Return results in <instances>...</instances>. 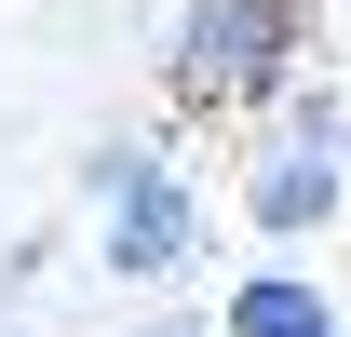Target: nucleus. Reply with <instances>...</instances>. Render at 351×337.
<instances>
[{
	"instance_id": "obj_1",
	"label": "nucleus",
	"mask_w": 351,
	"mask_h": 337,
	"mask_svg": "<svg viewBox=\"0 0 351 337\" xmlns=\"http://www.w3.org/2000/svg\"><path fill=\"white\" fill-rule=\"evenodd\" d=\"M298 54V0H189L176 27V95H270Z\"/></svg>"
},
{
	"instance_id": "obj_2",
	"label": "nucleus",
	"mask_w": 351,
	"mask_h": 337,
	"mask_svg": "<svg viewBox=\"0 0 351 337\" xmlns=\"http://www.w3.org/2000/svg\"><path fill=\"white\" fill-rule=\"evenodd\" d=\"M189 256H203V203H189L162 162L135 175V189H108V270H122V284H176Z\"/></svg>"
},
{
	"instance_id": "obj_3",
	"label": "nucleus",
	"mask_w": 351,
	"mask_h": 337,
	"mask_svg": "<svg viewBox=\"0 0 351 337\" xmlns=\"http://www.w3.org/2000/svg\"><path fill=\"white\" fill-rule=\"evenodd\" d=\"M324 149H338V135H311V149H284V162L257 175V229H284V243H298V229H324V216H338V162H324Z\"/></svg>"
},
{
	"instance_id": "obj_4",
	"label": "nucleus",
	"mask_w": 351,
	"mask_h": 337,
	"mask_svg": "<svg viewBox=\"0 0 351 337\" xmlns=\"http://www.w3.org/2000/svg\"><path fill=\"white\" fill-rule=\"evenodd\" d=\"M230 337H338V310H324V284H298V270H243V284H230Z\"/></svg>"
},
{
	"instance_id": "obj_5",
	"label": "nucleus",
	"mask_w": 351,
	"mask_h": 337,
	"mask_svg": "<svg viewBox=\"0 0 351 337\" xmlns=\"http://www.w3.org/2000/svg\"><path fill=\"white\" fill-rule=\"evenodd\" d=\"M149 337H203V324H149Z\"/></svg>"
}]
</instances>
